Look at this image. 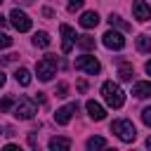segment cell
Here are the masks:
<instances>
[{
	"label": "cell",
	"instance_id": "cell-12",
	"mask_svg": "<svg viewBox=\"0 0 151 151\" xmlns=\"http://www.w3.org/2000/svg\"><path fill=\"white\" fill-rule=\"evenodd\" d=\"M132 94H134L137 99L151 97V83H134V85H132Z\"/></svg>",
	"mask_w": 151,
	"mask_h": 151
},
{
	"label": "cell",
	"instance_id": "cell-11",
	"mask_svg": "<svg viewBox=\"0 0 151 151\" xmlns=\"http://www.w3.org/2000/svg\"><path fill=\"white\" fill-rule=\"evenodd\" d=\"M85 109H87V113H90V118H92V120H101V118L106 116L104 106H101V104H97L94 99H90V101L85 104Z\"/></svg>",
	"mask_w": 151,
	"mask_h": 151
},
{
	"label": "cell",
	"instance_id": "cell-30",
	"mask_svg": "<svg viewBox=\"0 0 151 151\" xmlns=\"http://www.w3.org/2000/svg\"><path fill=\"white\" fill-rule=\"evenodd\" d=\"M5 80H7V78H5V73H2V71H0V87H2V85H5Z\"/></svg>",
	"mask_w": 151,
	"mask_h": 151
},
{
	"label": "cell",
	"instance_id": "cell-33",
	"mask_svg": "<svg viewBox=\"0 0 151 151\" xmlns=\"http://www.w3.org/2000/svg\"><path fill=\"white\" fill-rule=\"evenodd\" d=\"M0 134H2V125H0Z\"/></svg>",
	"mask_w": 151,
	"mask_h": 151
},
{
	"label": "cell",
	"instance_id": "cell-28",
	"mask_svg": "<svg viewBox=\"0 0 151 151\" xmlns=\"http://www.w3.org/2000/svg\"><path fill=\"white\" fill-rule=\"evenodd\" d=\"M33 101H38V104H45V94H42V92H38V94L33 97Z\"/></svg>",
	"mask_w": 151,
	"mask_h": 151
},
{
	"label": "cell",
	"instance_id": "cell-3",
	"mask_svg": "<svg viewBox=\"0 0 151 151\" xmlns=\"http://www.w3.org/2000/svg\"><path fill=\"white\" fill-rule=\"evenodd\" d=\"M111 132H113L118 139H123V142H134V137H137V130H134L132 120H125V118L113 120V123H111Z\"/></svg>",
	"mask_w": 151,
	"mask_h": 151
},
{
	"label": "cell",
	"instance_id": "cell-26",
	"mask_svg": "<svg viewBox=\"0 0 151 151\" xmlns=\"http://www.w3.org/2000/svg\"><path fill=\"white\" fill-rule=\"evenodd\" d=\"M142 120H144V123L151 127V106H146V109L142 111Z\"/></svg>",
	"mask_w": 151,
	"mask_h": 151
},
{
	"label": "cell",
	"instance_id": "cell-32",
	"mask_svg": "<svg viewBox=\"0 0 151 151\" xmlns=\"http://www.w3.org/2000/svg\"><path fill=\"white\" fill-rule=\"evenodd\" d=\"M146 146H149V149H151V137H149V139H146Z\"/></svg>",
	"mask_w": 151,
	"mask_h": 151
},
{
	"label": "cell",
	"instance_id": "cell-8",
	"mask_svg": "<svg viewBox=\"0 0 151 151\" xmlns=\"http://www.w3.org/2000/svg\"><path fill=\"white\" fill-rule=\"evenodd\" d=\"M59 33H61V52L64 54H68L71 50H73V42H76V33H73V28L71 26H66V24H61L59 26Z\"/></svg>",
	"mask_w": 151,
	"mask_h": 151
},
{
	"label": "cell",
	"instance_id": "cell-4",
	"mask_svg": "<svg viewBox=\"0 0 151 151\" xmlns=\"http://www.w3.org/2000/svg\"><path fill=\"white\" fill-rule=\"evenodd\" d=\"M35 113H38V109H35V101L33 99H19V101H14V118L31 120Z\"/></svg>",
	"mask_w": 151,
	"mask_h": 151
},
{
	"label": "cell",
	"instance_id": "cell-27",
	"mask_svg": "<svg viewBox=\"0 0 151 151\" xmlns=\"http://www.w3.org/2000/svg\"><path fill=\"white\" fill-rule=\"evenodd\" d=\"M17 57H19V54H7V57H0V64H12V61H17Z\"/></svg>",
	"mask_w": 151,
	"mask_h": 151
},
{
	"label": "cell",
	"instance_id": "cell-15",
	"mask_svg": "<svg viewBox=\"0 0 151 151\" xmlns=\"http://www.w3.org/2000/svg\"><path fill=\"white\" fill-rule=\"evenodd\" d=\"M50 42H52V38H50V33H45V31H40V33L33 35V45H35V47H47Z\"/></svg>",
	"mask_w": 151,
	"mask_h": 151
},
{
	"label": "cell",
	"instance_id": "cell-21",
	"mask_svg": "<svg viewBox=\"0 0 151 151\" xmlns=\"http://www.w3.org/2000/svg\"><path fill=\"white\" fill-rule=\"evenodd\" d=\"M106 146V139L104 137H90L87 139V149L92 151V149H104Z\"/></svg>",
	"mask_w": 151,
	"mask_h": 151
},
{
	"label": "cell",
	"instance_id": "cell-31",
	"mask_svg": "<svg viewBox=\"0 0 151 151\" xmlns=\"http://www.w3.org/2000/svg\"><path fill=\"white\" fill-rule=\"evenodd\" d=\"M146 73L151 76V61H146Z\"/></svg>",
	"mask_w": 151,
	"mask_h": 151
},
{
	"label": "cell",
	"instance_id": "cell-20",
	"mask_svg": "<svg viewBox=\"0 0 151 151\" xmlns=\"http://www.w3.org/2000/svg\"><path fill=\"white\" fill-rule=\"evenodd\" d=\"M137 50L139 52H151V40L146 35H137Z\"/></svg>",
	"mask_w": 151,
	"mask_h": 151
},
{
	"label": "cell",
	"instance_id": "cell-17",
	"mask_svg": "<svg viewBox=\"0 0 151 151\" xmlns=\"http://www.w3.org/2000/svg\"><path fill=\"white\" fill-rule=\"evenodd\" d=\"M14 78H17V83L19 85H31V73H28V68H19L17 73H14Z\"/></svg>",
	"mask_w": 151,
	"mask_h": 151
},
{
	"label": "cell",
	"instance_id": "cell-23",
	"mask_svg": "<svg viewBox=\"0 0 151 151\" xmlns=\"http://www.w3.org/2000/svg\"><path fill=\"white\" fill-rule=\"evenodd\" d=\"M83 2H85V0H68V5H66V7H68V12H76V9H80V7H83Z\"/></svg>",
	"mask_w": 151,
	"mask_h": 151
},
{
	"label": "cell",
	"instance_id": "cell-14",
	"mask_svg": "<svg viewBox=\"0 0 151 151\" xmlns=\"http://www.w3.org/2000/svg\"><path fill=\"white\" fill-rule=\"evenodd\" d=\"M99 24V14L97 12H85L83 17H80V26L83 28H94Z\"/></svg>",
	"mask_w": 151,
	"mask_h": 151
},
{
	"label": "cell",
	"instance_id": "cell-34",
	"mask_svg": "<svg viewBox=\"0 0 151 151\" xmlns=\"http://www.w3.org/2000/svg\"><path fill=\"white\" fill-rule=\"evenodd\" d=\"M0 2H2V0H0Z\"/></svg>",
	"mask_w": 151,
	"mask_h": 151
},
{
	"label": "cell",
	"instance_id": "cell-6",
	"mask_svg": "<svg viewBox=\"0 0 151 151\" xmlns=\"http://www.w3.org/2000/svg\"><path fill=\"white\" fill-rule=\"evenodd\" d=\"M9 21H12V26H14L19 33L31 31V17H28L26 12H21V9H12V12H9Z\"/></svg>",
	"mask_w": 151,
	"mask_h": 151
},
{
	"label": "cell",
	"instance_id": "cell-2",
	"mask_svg": "<svg viewBox=\"0 0 151 151\" xmlns=\"http://www.w3.org/2000/svg\"><path fill=\"white\" fill-rule=\"evenodd\" d=\"M35 73H38V78H40L42 83L52 80V78L57 76V59H54V54H45V57L35 64Z\"/></svg>",
	"mask_w": 151,
	"mask_h": 151
},
{
	"label": "cell",
	"instance_id": "cell-10",
	"mask_svg": "<svg viewBox=\"0 0 151 151\" xmlns=\"http://www.w3.org/2000/svg\"><path fill=\"white\" fill-rule=\"evenodd\" d=\"M78 111V104L73 101V104H68V106H61V109H57V113H54V120L59 123V125H66L71 118H73V113Z\"/></svg>",
	"mask_w": 151,
	"mask_h": 151
},
{
	"label": "cell",
	"instance_id": "cell-25",
	"mask_svg": "<svg viewBox=\"0 0 151 151\" xmlns=\"http://www.w3.org/2000/svg\"><path fill=\"white\" fill-rule=\"evenodd\" d=\"M66 94H68V85L66 83H59L57 85V97H66Z\"/></svg>",
	"mask_w": 151,
	"mask_h": 151
},
{
	"label": "cell",
	"instance_id": "cell-7",
	"mask_svg": "<svg viewBox=\"0 0 151 151\" xmlns=\"http://www.w3.org/2000/svg\"><path fill=\"white\" fill-rule=\"evenodd\" d=\"M101 42H104L109 50H123V47H125V38H123L118 31H113V28L101 35Z\"/></svg>",
	"mask_w": 151,
	"mask_h": 151
},
{
	"label": "cell",
	"instance_id": "cell-18",
	"mask_svg": "<svg viewBox=\"0 0 151 151\" xmlns=\"http://www.w3.org/2000/svg\"><path fill=\"white\" fill-rule=\"evenodd\" d=\"M109 24H111V26H116V28H120V31H130V24H127V21H123L118 14H111V17H109Z\"/></svg>",
	"mask_w": 151,
	"mask_h": 151
},
{
	"label": "cell",
	"instance_id": "cell-24",
	"mask_svg": "<svg viewBox=\"0 0 151 151\" xmlns=\"http://www.w3.org/2000/svg\"><path fill=\"white\" fill-rule=\"evenodd\" d=\"M12 45V38L7 35V33H0V50H5V47H9Z\"/></svg>",
	"mask_w": 151,
	"mask_h": 151
},
{
	"label": "cell",
	"instance_id": "cell-19",
	"mask_svg": "<svg viewBox=\"0 0 151 151\" xmlns=\"http://www.w3.org/2000/svg\"><path fill=\"white\" fill-rule=\"evenodd\" d=\"M132 76H134V71H132L130 64H123V66L118 68V78H120V80H132Z\"/></svg>",
	"mask_w": 151,
	"mask_h": 151
},
{
	"label": "cell",
	"instance_id": "cell-9",
	"mask_svg": "<svg viewBox=\"0 0 151 151\" xmlns=\"http://www.w3.org/2000/svg\"><path fill=\"white\" fill-rule=\"evenodd\" d=\"M132 14H134L137 21H149L151 19V7L144 0H134L132 2Z\"/></svg>",
	"mask_w": 151,
	"mask_h": 151
},
{
	"label": "cell",
	"instance_id": "cell-1",
	"mask_svg": "<svg viewBox=\"0 0 151 151\" xmlns=\"http://www.w3.org/2000/svg\"><path fill=\"white\" fill-rule=\"evenodd\" d=\"M101 94H104V101H106L111 109H120V106H123V101H125L123 90H120L116 83H111V80L101 85Z\"/></svg>",
	"mask_w": 151,
	"mask_h": 151
},
{
	"label": "cell",
	"instance_id": "cell-22",
	"mask_svg": "<svg viewBox=\"0 0 151 151\" xmlns=\"http://www.w3.org/2000/svg\"><path fill=\"white\" fill-rule=\"evenodd\" d=\"M14 101H17V99H14L12 94H7V97H2V99H0V113H7V111H9L12 106H14Z\"/></svg>",
	"mask_w": 151,
	"mask_h": 151
},
{
	"label": "cell",
	"instance_id": "cell-29",
	"mask_svg": "<svg viewBox=\"0 0 151 151\" xmlns=\"http://www.w3.org/2000/svg\"><path fill=\"white\" fill-rule=\"evenodd\" d=\"M2 26H7V19H5L2 14H0V28H2Z\"/></svg>",
	"mask_w": 151,
	"mask_h": 151
},
{
	"label": "cell",
	"instance_id": "cell-5",
	"mask_svg": "<svg viewBox=\"0 0 151 151\" xmlns=\"http://www.w3.org/2000/svg\"><path fill=\"white\" fill-rule=\"evenodd\" d=\"M76 68H78V71H85V73H90V76H94V73L101 71V64L97 61V57H92V54H83V57L76 59Z\"/></svg>",
	"mask_w": 151,
	"mask_h": 151
},
{
	"label": "cell",
	"instance_id": "cell-16",
	"mask_svg": "<svg viewBox=\"0 0 151 151\" xmlns=\"http://www.w3.org/2000/svg\"><path fill=\"white\" fill-rule=\"evenodd\" d=\"M76 38H78L76 42H78L80 50H92V47H94V38H92V35H76Z\"/></svg>",
	"mask_w": 151,
	"mask_h": 151
},
{
	"label": "cell",
	"instance_id": "cell-13",
	"mask_svg": "<svg viewBox=\"0 0 151 151\" xmlns=\"http://www.w3.org/2000/svg\"><path fill=\"white\" fill-rule=\"evenodd\" d=\"M50 149L52 151H66V149H71V139L68 137H52L50 139Z\"/></svg>",
	"mask_w": 151,
	"mask_h": 151
}]
</instances>
